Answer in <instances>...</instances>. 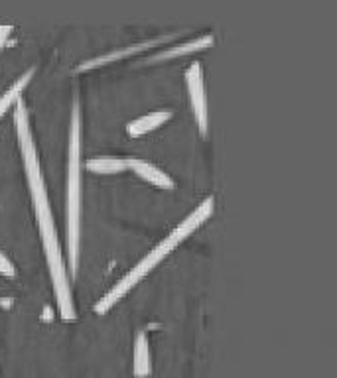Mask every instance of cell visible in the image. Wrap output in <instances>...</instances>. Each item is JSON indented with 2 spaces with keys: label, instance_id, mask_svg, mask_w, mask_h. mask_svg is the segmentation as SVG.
<instances>
[{
  "label": "cell",
  "instance_id": "cell-1",
  "mask_svg": "<svg viewBox=\"0 0 337 378\" xmlns=\"http://www.w3.org/2000/svg\"><path fill=\"white\" fill-rule=\"evenodd\" d=\"M81 229V111L79 101H73L67 150V187H65V233L70 250L71 274L77 270Z\"/></svg>",
  "mask_w": 337,
  "mask_h": 378
},
{
  "label": "cell",
  "instance_id": "cell-2",
  "mask_svg": "<svg viewBox=\"0 0 337 378\" xmlns=\"http://www.w3.org/2000/svg\"><path fill=\"white\" fill-rule=\"evenodd\" d=\"M38 219V227L42 233V240H44L45 258H48V266H50V276L53 282V291L57 298V306L62 311V317L65 321L75 319V306H73V296H71L70 282H67V270L63 264L62 248H60V240H57V230H55V223H53L52 211L35 213Z\"/></svg>",
  "mask_w": 337,
  "mask_h": 378
},
{
  "label": "cell",
  "instance_id": "cell-3",
  "mask_svg": "<svg viewBox=\"0 0 337 378\" xmlns=\"http://www.w3.org/2000/svg\"><path fill=\"white\" fill-rule=\"evenodd\" d=\"M14 124H16L18 146H20V152H22V162H24V169H26L28 185H30V191H32L35 213L48 211V209H50V201H48V194H45V184L44 177H42L40 160H38V150H35L34 136H32V130H30V118H28L26 103H24V99L22 97L16 101Z\"/></svg>",
  "mask_w": 337,
  "mask_h": 378
},
{
  "label": "cell",
  "instance_id": "cell-4",
  "mask_svg": "<svg viewBox=\"0 0 337 378\" xmlns=\"http://www.w3.org/2000/svg\"><path fill=\"white\" fill-rule=\"evenodd\" d=\"M176 245H177V240L172 237V235H168V237L164 238L162 243H158V245L152 248L148 255L142 258L140 262L136 264V266H133L128 272L124 274L121 280L116 282L111 290L106 291L103 298L99 299L97 304H95V311H97V313H105V311H109V309L113 308L118 299L124 298L128 291L133 290L134 286H136V284H138V282H140L146 274L150 272L152 268H154V266H156V264H158L164 256H168L170 252L174 250Z\"/></svg>",
  "mask_w": 337,
  "mask_h": 378
},
{
  "label": "cell",
  "instance_id": "cell-5",
  "mask_svg": "<svg viewBox=\"0 0 337 378\" xmlns=\"http://www.w3.org/2000/svg\"><path fill=\"white\" fill-rule=\"evenodd\" d=\"M186 85L189 93V103L201 134H207V99H205L204 71L197 62H192L186 70Z\"/></svg>",
  "mask_w": 337,
  "mask_h": 378
},
{
  "label": "cell",
  "instance_id": "cell-6",
  "mask_svg": "<svg viewBox=\"0 0 337 378\" xmlns=\"http://www.w3.org/2000/svg\"><path fill=\"white\" fill-rule=\"evenodd\" d=\"M179 34H184V32H172V34L158 35V38H152V40H144V42H138V44L126 45V48H121V50L106 52V53H103V55L93 57V60H87V62L79 63V65H77V71L93 70V67H99V65H105V63L115 62V60H123V57H126V55H133V53H136V52H142V50H146V48H154V45L166 44V42L174 40V38H177Z\"/></svg>",
  "mask_w": 337,
  "mask_h": 378
},
{
  "label": "cell",
  "instance_id": "cell-7",
  "mask_svg": "<svg viewBox=\"0 0 337 378\" xmlns=\"http://www.w3.org/2000/svg\"><path fill=\"white\" fill-rule=\"evenodd\" d=\"M213 205H215V199H213V197H207V199H204V201L199 203L194 211L189 213L186 219L182 221V223H179V225H177L176 229L172 230L170 235L176 238L177 243H182V240H184L187 235H192V233H194V230L197 229V227H199V225H201V223H204V221L207 219L209 215H211Z\"/></svg>",
  "mask_w": 337,
  "mask_h": 378
},
{
  "label": "cell",
  "instance_id": "cell-8",
  "mask_svg": "<svg viewBox=\"0 0 337 378\" xmlns=\"http://www.w3.org/2000/svg\"><path fill=\"white\" fill-rule=\"evenodd\" d=\"M213 44V35L211 34H204L197 35L194 40H187V42H182V44H174L168 50H162L156 55H152L148 60H144L142 63H154V62H162V60H172V57H177V55H186V53L192 52H199V50H205L207 45Z\"/></svg>",
  "mask_w": 337,
  "mask_h": 378
},
{
  "label": "cell",
  "instance_id": "cell-9",
  "mask_svg": "<svg viewBox=\"0 0 337 378\" xmlns=\"http://www.w3.org/2000/svg\"><path fill=\"white\" fill-rule=\"evenodd\" d=\"M126 167H131L134 174H138L142 179L158 185V187H174V179L170 177V174H166L162 167L154 166V164L146 162V160L126 158Z\"/></svg>",
  "mask_w": 337,
  "mask_h": 378
},
{
  "label": "cell",
  "instance_id": "cell-10",
  "mask_svg": "<svg viewBox=\"0 0 337 378\" xmlns=\"http://www.w3.org/2000/svg\"><path fill=\"white\" fill-rule=\"evenodd\" d=\"M133 372L134 377L144 378L150 377L152 372V352H150V343H148V337L144 331L136 333L133 347Z\"/></svg>",
  "mask_w": 337,
  "mask_h": 378
},
{
  "label": "cell",
  "instance_id": "cell-11",
  "mask_svg": "<svg viewBox=\"0 0 337 378\" xmlns=\"http://www.w3.org/2000/svg\"><path fill=\"white\" fill-rule=\"evenodd\" d=\"M172 111L170 109H164V111H152L148 115L140 116V118H136L133 123H128L126 126V132L131 134V136H142V134H146V132L154 130V128H158L164 123H168L170 118H172Z\"/></svg>",
  "mask_w": 337,
  "mask_h": 378
},
{
  "label": "cell",
  "instance_id": "cell-12",
  "mask_svg": "<svg viewBox=\"0 0 337 378\" xmlns=\"http://www.w3.org/2000/svg\"><path fill=\"white\" fill-rule=\"evenodd\" d=\"M34 67H30L28 71H24L20 77H18L12 85H10L6 91H4V95L0 97V116L4 115L6 111H9L10 106L16 103L18 99H20V95H22V91L26 89V85L30 83V79H32V75H34Z\"/></svg>",
  "mask_w": 337,
  "mask_h": 378
},
{
  "label": "cell",
  "instance_id": "cell-13",
  "mask_svg": "<svg viewBox=\"0 0 337 378\" xmlns=\"http://www.w3.org/2000/svg\"><path fill=\"white\" fill-rule=\"evenodd\" d=\"M85 166L95 174H118L126 169V158H115V156H95L85 162Z\"/></svg>",
  "mask_w": 337,
  "mask_h": 378
},
{
  "label": "cell",
  "instance_id": "cell-14",
  "mask_svg": "<svg viewBox=\"0 0 337 378\" xmlns=\"http://www.w3.org/2000/svg\"><path fill=\"white\" fill-rule=\"evenodd\" d=\"M0 274H4V276H14L16 274V268H14L12 260L2 250H0Z\"/></svg>",
  "mask_w": 337,
  "mask_h": 378
},
{
  "label": "cell",
  "instance_id": "cell-15",
  "mask_svg": "<svg viewBox=\"0 0 337 378\" xmlns=\"http://www.w3.org/2000/svg\"><path fill=\"white\" fill-rule=\"evenodd\" d=\"M12 26H0V50H2V45L6 44V40H9V35L12 34Z\"/></svg>",
  "mask_w": 337,
  "mask_h": 378
}]
</instances>
